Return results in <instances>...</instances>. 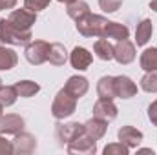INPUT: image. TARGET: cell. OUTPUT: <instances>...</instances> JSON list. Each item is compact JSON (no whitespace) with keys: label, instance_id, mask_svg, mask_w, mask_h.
Wrapping results in <instances>:
<instances>
[{"label":"cell","instance_id":"obj_1","mask_svg":"<svg viewBox=\"0 0 157 155\" xmlns=\"http://www.w3.org/2000/svg\"><path fill=\"white\" fill-rule=\"evenodd\" d=\"M33 40L31 29H20L9 22V18H0V42L9 46H26Z\"/></svg>","mask_w":157,"mask_h":155},{"label":"cell","instance_id":"obj_2","mask_svg":"<svg viewBox=\"0 0 157 155\" xmlns=\"http://www.w3.org/2000/svg\"><path fill=\"white\" fill-rule=\"evenodd\" d=\"M106 24H108V18H104L101 15H95L91 11L88 15L80 17L78 20H75L77 31L82 37H86V39H101Z\"/></svg>","mask_w":157,"mask_h":155},{"label":"cell","instance_id":"obj_3","mask_svg":"<svg viewBox=\"0 0 157 155\" xmlns=\"http://www.w3.org/2000/svg\"><path fill=\"white\" fill-rule=\"evenodd\" d=\"M77 110V99L73 95H70L64 88L57 91L53 102H51V115L57 120H64L68 117H71Z\"/></svg>","mask_w":157,"mask_h":155},{"label":"cell","instance_id":"obj_4","mask_svg":"<svg viewBox=\"0 0 157 155\" xmlns=\"http://www.w3.org/2000/svg\"><path fill=\"white\" fill-rule=\"evenodd\" d=\"M48 53H49V42L46 40H31L24 47V57L33 66H40L48 62Z\"/></svg>","mask_w":157,"mask_h":155},{"label":"cell","instance_id":"obj_5","mask_svg":"<svg viewBox=\"0 0 157 155\" xmlns=\"http://www.w3.org/2000/svg\"><path fill=\"white\" fill-rule=\"evenodd\" d=\"M66 150L70 155H93L97 152V141L84 131L82 135L66 144Z\"/></svg>","mask_w":157,"mask_h":155},{"label":"cell","instance_id":"obj_6","mask_svg":"<svg viewBox=\"0 0 157 155\" xmlns=\"http://www.w3.org/2000/svg\"><path fill=\"white\" fill-rule=\"evenodd\" d=\"M135 42L124 39V40H117V44L113 46V59L117 60L121 66H128L135 60Z\"/></svg>","mask_w":157,"mask_h":155},{"label":"cell","instance_id":"obj_7","mask_svg":"<svg viewBox=\"0 0 157 155\" xmlns=\"http://www.w3.org/2000/svg\"><path fill=\"white\" fill-rule=\"evenodd\" d=\"M7 18L11 24H15L20 29H31L33 24L37 22V13L28 7H20V9H13Z\"/></svg>","mask_w":157,"mask_h":155},{"label":"cell","instance_id":"obj_8","mask_svg":"<svg viewBox=\"0 0 157 155\" xmlns=\"http://www.w3.org/2000/svg\"><path fill=\"white\" fill-rule=\"evenodd\" d=\"M11 142H13V153L17 155H28L37 150V139H35V135H31L28 131L17 133Z\"/></svg>","mask_w":157,"mask_h":155},{"label":"cell","instance_id":"obj_9","mask_svg":"<svg viewBox=\"0 0 157 155\" xmlns=\"http://www.w3.org/2000/svg\"><path fill=\"white\" fill-rule=\"evenodd\" d=\"M26 120L17 113H6L0 117V133L2 135H17L24 131Z\"/></svg>","mask_w":157,"mask_h":155},{"label":"cell","instance_id":"obj_10","mask_svg":"<svg viewBox=\"0 0 157 155\" xmlns=\"http://www.w3.org/2000/svg\"><path fill=\"white\" fill-rule=\"evenodd\" d=\"M91 62H93V55L90 53V49H86V47H82V46H75L73 51L70 53V64H71V68L77 70V71L88 70V68L91 66Z\"/></svg>","mask_w":157,"mask_h":155},{"label":"cell","instance_id":"obj_11","mask_svg":"<svg viewBox=\"0 0 157 155\" xmlns=\"http://www.w3.org/2000/svg\"><path fill=\"white\" fill-rule=\"evenodd\" d=\"M113 86H115V97H119V99H132L139 91L137 84L128 75H117V77H113Z\"/></svg>","mask_w":157,"mask_h":155},{"label":"cell","instance_id":"obj_12","mask_svg":"<svg viewBox=\"0 0 157 155\" xmlns=\"http://www.w3.org/2000/svg\"><path fill=\"white\" fill-rule=\"evenodd\" d=\"M119 115V110L113 102V99H99L95 104H93V117H99V119H104V120H113Z\"/></svg>","mask_w":157,"mask_h":155},{"label":"cell","instance_id":"obj_13","mask_svg":"<svg viewBox=\"0 0 157 155\" xmlns=\"http://www.w3.org/2000/svg\"><path fill=\"white\" fill-rule=\"evenodd\" d=\"M82 133H84V124L80 122H66V124H59L57 128V139L62 144H68L70 141L77 139Z\"/></svg>","mask_w":157,"mask_h":155},{"label":"cell","instance_id":"obj_14","mask_svg":"<svg viewBox=\"0 0 157 155\" xmlns=\"http://www.w3.org/2000/svg\"><path fill=\"white\" fill-rule=\"evenodd\" d=\"M143 137H144L143 131L137 130V128H133V126H122L117 131V139L122 144H126L130 150H132V148H137V146L143 142Z\"/></svg>","mask_w":157,"mask_h":155},{"label":"cell","instance_id":"obj_15","mask_svg":"<svg viewBox=\"0 0 157 155\" xmlns=\"http://www.w3.org/2000/svg\"><path fill=\"white\" fill-rule=\"evenodd\" d=\"M64 89H66L70 95H73V97L78 100L80 97H84V95L88 93V89H90V82H88V78L82 77V75H71V77L66 80Z\"/></svg>","mask_w":157,"mask_h":155},{"label":"cell","instance_id":"obj_16","mask_svg":"<svg viewBox=\"0 0 157 155\" xmlns=\"http://www.w3.org/2000/svg\"><path fill=\"white\" fill-rule=\"evenodd\" d=\"M84 131H86L90 137H93L95 141H99V139H102V137L106 135V131H108V120L99 119V117H91L90 120L84 122Z\"/></svg>","mask_w":157,"mask_h":155},{"label":"cell","instance_id":"obj_17","mask_svg":"<svg viewBox=\"0 0 157 155\" xmlns=\"http://www.w3.org/2000/svg\"><path fill=\"white\" fill-rule=\"evenodd\" d=\"M130 35V29L126 24H121V22H113V20H108L104 31H102V37L101 39H113V40H124L128 39Z\"/></svg>","mask_w":157,"mask_h":155},{"label":"cell","instance_id":"obj_18","mask_svg":"<svg viewBox=\"0 0 157 155\" xmlns=\"http://www.w3.org/2000/svg\"><path fill=\"white\" fill-rule=\"evenodd\" d=\"M68 60V51L64 47V44L60 42H53L49 44V53H48V62L51 66H64Z\"/></svg>","mask_w":157,"mask_h":155},{"label":"cell","instance_id":"obj_19","mask_svg":"<svg viewBox=\"0 0 157 155\" xmlns=\"http://www.w3.org/2000/svg\"><path fill=\"white\" fill-rule=\"evenodd\" d=\"M18 64V55L15 49L2 46L0 42V71H9Z\"/></svg>","mask_w":157,"mask_h":155},{"label":"cell","instance_id":"obj_20","mask_svg":"<svg viewBox=\"0 0 157 155\" xmlns=\"http://www.w3.org/2000/svg\"><path fill=\"white\" fill-rule=\"evenodd\" d=\"M154 28H152V20L150 18H143L137 28H135V44L137 46H146L148 40L152 39Z\"/></svg>","mask_w":157,"mask_h":155},{"label":"cell","instance_id":"obj_21","mask_svg":"<svg viewBox=\"0 0 157 155\" xmlns=\"http://www.w3.org/2000/svg\"><path fill=\"white\" fill-rule=\"evenodd\" d=\"M97 95L99 99H115V86L112 75H104L97 80Z\"/></svg>","mask_w":157,"mask_h":155},{"label":"cell","instance_id":"obj_22","mask_svg":"<svg viewBox=\"0 0 157 155\" xmlns=\"http://www.w3.org/2000/svg\"><path fill=\"white\" fill-rule=\"evenodd\" d=\"M139 64L144 71H157V47H146L139 57Z\"/></svg>","mask_w":157,"mask_h":155},{"label":"cell","instance_id":"obj_23","mask_svg":"<svg viewBox=\"0 0 157 155\" xmlns=\"http://www.w3.org/2000/svg\"><path fill=\"white\" fill-rule=\"evenodd\" d=\"M93 51L101 60H112L113 59V46L108 39H97L93 44Z\"/></svg>","mask_w":157,"mask_h":155},{"label":"cell","instance_id":"obj_24","mask_svg":"<svg viewBox=\"0 0 157 155\" xmlns=\"http://www.w3.org/2000/svg\"><path fill=\"white\" fill-rule=\"evenodd\" d=\"M15 88L18 91V97H22V99H31L40 91V86L35 80H18L15 84Z\"/></svg>","mask_w":157,"mask_h":155},{"label":"cell","instance_id":"obj_25","mask_svg":"<svg viewBox=\"0 0 157 155\" xmlns=\"http://www.w3.org/2000/svg\"><path fill=\"white\" fill-rule=\"evenodd\" d=\"M66 13H68L70 18L78 20L80 17H84V15L90 13V6H88V2H84V0H75V2H71V4L66 6Z\"/></svg>","mask_w":157,"mask_h":155},{"label":"cell","instance_id":"obj_26","mask_svg":"<svg viewBox=\"0 0 157 155\" xmlns=\"http://www.w3.org/2000/svg\"><path fill=\"white\" fill-rule=\"evenodd\" d=\"M17 99H18V91L15 86H4V84L0 86V102L4 108L13 106L17 102Z\"/></svg>","mask_w":157,"mask_h":155},{"label":"cell","instance_id":"obj_27","mask_svg":"<svg viewBox=\"0 0 157 155\" xmlns=\"http://www.w3.org/2000/svg\"><path fill=\"white\" fill-rule=\"evenodd\" d=\"M141 89L146 93H157V71H146L143 75Z\"/></svg>","mask_w":157,"mask_h":155},{"label":"cell","instance_id":"obj_28","mask_svg":"<svg viewBox=\"0 0 157 155\" xmlns=\"http://www.w3.org/2000/svg\"><path fill=\"white\" fill-rule=\"evenodd\" d=\"M102 153L104 155H128L130 153V148L119 141V142H110V144H106V148L102 150Z\"/></svg>","mask_w":157,"mask_h":155},{"label":"cell","instance_id":"obj_29","mask_svg":"<svg viewBox=\"0 0 157 155\" xmlns=\"http://www.w3.org/2000/svg\"><path fill=\"white\" fill-rule=\"evenodd\" d=\"M124 0H99V7L104 11V13H115L121 9Z\"/></svg>","mask_w":157,"mask_h":155},{"label":"cell","instance_id":"obj_30","mask_svg":"<svg viewBox=\"0 0 157 155\" xmlns=\"http://www.w3.org/2000/svg\"><path fill=\"white\" fill-rule=\"evenodd\" d=\"M49 2H51V0H24V7H28V9L39 13V11L46 9V7L49 6Z\"/></svg>","mask_w":157,"mask_h":155},{"label":"cell","instance_id":"obj_31","mask_svg":"<svg viewBox=\"0 0 157 155\" xmlns=\"http://www.w3.org/2000/svg\"><path fill=\"white\" fill-rule=\"evenodd\" d=\"M13 153V142L6 139V135L0 133V155H11Z\"/></svg>","mask_w":157,"mask_h":155},{"label":"cell","instance_id":"obj_32","mask_svg":"<svg viewBox=\"0 0 157 155\" xmlns=\"http://www.w3.org/2000/svg\"><path fill=\"white\" fill-rule=\"evenodd\" d=\"M148 119H150V122L157 128V99L148 106Z\"/></svg>","mask_w":157,"mask_h":155},{"label":"cell","instance_id":"obj_33","mask_svg":"<svg viewBox=\"0 0 157 155\" xmlns=\"http://www.w3.org/2000/svg\"><path fill=\"white\" fill-rule=\"evenodd\" d=\"M18 0H0V9H15Z\"/></svg>","mask_w":157,"mask_h":155},{"label":"cell","instance_id":"obj_34","mask_svg":"<svg viewBox=\"0 0 157 155\" xmlns=\"http://www.w3.org/2000/svg\"><path fill=\"white\" fill-rule=\"evenodd\" d=\"M137 153H152L154 155V150H150V148H143V150H137Z\"/></svg>","mask_w":157,"mask_h":155},{"label":"cell","instance_id":"obj_35","mask_svg":"<svg viewBox=\"0 0 157 155\" xmlns=\"http://www.w3.org/2000/svg\"><path fill=\"white\" fill-rule=\"evenodd\" d=\"M150 9H154L157 13V0H152V2H150Z\"/></svg>","mask_w":157,"mask_h":155},{"label":"cell","instance_id":"obj_36","mask_svg":"<svg viewBox=\"0 0 157 155\" xmlns=\"http://www.w3.org/2000/svg\"><path fill=\"white\" fill-rule=\"evenodd\" d=\"M59 2H62V4H66V6H68V4H71V2H75V0H59Z\"/></svg>","mask_w":157,"mask_h":155},{"label":"cell","instance_id":"obj_37","mask_svg":"<svg viewBox=\"0 0 157 155\" xmlns=\"http://www.w3.org/2000/svg\"><path fill=\"white\" fill-rule=\"evenodd\" d=\"M4 115V106H2V102H0V117Z\"/></svg>","mask_w":157,"mask_h":155},{"label":"cell","instance_id":"obj_38","mask_svg":"<svg viewBox=\"0 0 157 155\" xmlns=\"http://www.w3.org/2000/svg\"><path fill=\"white\" fill-rule=\"evenodd\" d=\"M0 86H2V78H0Z\"/></svg>","mask_w":157,"mask_h":155},{"label":"cell","instance_id":"obj_39","mask_svg":"<svg viewBox=\"0 0 157 155\" xmlns=\"http://www.w3.org/2000/svg\"><path fill=\"white\" fill-rule=\"evenodd\" d=\"M0 11H2V9H0Z\"/></svg>","mask_w":157,"mask_h":155}]
</instances>
